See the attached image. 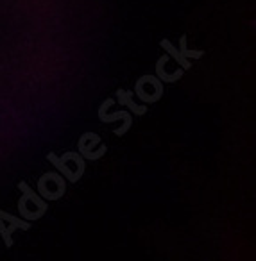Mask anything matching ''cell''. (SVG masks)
<instances>
[{
	"instance_id": "6da1fadb",
	"label": "cell",
	"mask_w": 256,
	"mask_h": 261,
	"mask_svg": "<svg viewBox=\"0 0 256 261\" xmlns=\"http://www.w3.org/2000/svg\"><path fill=\"white\" fill-rule=\"evenodd\" d=\"M16 188L20 190V199H18V213L20 218L27 222L40 220L49 210V202L45 199H41L38 195V192H34L26 181H20L16 185Z\"/></svg>"
},
{
	"instance_id": "7a4b0ae2",
	"label": "cell",
	"mask_w": 256,
	"mask_h": 261,
	"mask_svg": "<svg viewBox=\"0 0 256 261\" xmlns=\"http://www.w3.org/2000/svg\"><path fill=\"white\" fill-rule=\"evenodd\" d=\"M163 83L156 75L151 73H145V75L138 77L136 83H134V97L140 102H144L145 106L156 104L163 98Z\"/></svg>"
},
{
	"instance_id": "3957f363",
	"label": "cell",
	"mask_w": 256,
	"mask_h": 261,
	"mask_svg": "<svg viewBox=\"0 0 256 261\" xmlns=\"http://www.w3.org/2000/svg\"><path fill=\"white\" fill-rule=\"evenodd\" d=\"M66 192V181L59 172H47L38 179V195L41 199L59 200Z\"/></svg>"
},
{
	"instance_id": "277c9868",
	"label": "cell",
	"mask_w": 256,
	"mask_h": 261,
	"mask_svg": "<svg viewBox=\"0 0 256 261\" xmlns=\"http://www.w3.org/2000/svg\"><path fill=\"white\" fill-rule=\"evenodd\" d=\"M115 104V98H106L104 102H102L101 106H99V111H97V116L99 120H101L102 123H113V122H122V125L119 127V129H115L113 133H115V136H124L127 133V130L133 127V115H131L127 109H124V111H117V113H111L109 115L108 109L111 108V106Z\"/></svg>"
},
{
	"instance_id": "5b68a950",
	"label": "cell",
	"mask_w": 256,
	"mask_h": 261,
	"mask_svg": "<svg viewBox=\"0 0 256 261\" xmlns=\"http://www.w3.org/2000/svg\"><path fill=\"white\" fill-rule=\"evenodd\" d=\"M77 152L84 158V160L97 161L102 156H106L108 152V147L102 143L101 136L97 133H84L81 135L79 142H77Z\"/></svg>"
},
{
	"instance_id": "8992f818",
	"label": "cell",
	"mask_w": 256,
	"mask_h": 261,
	"mask_svg": "<svg viewBox=\"0 0 256 261\" xmlns=\"http://www.w3.org/2000/svg\"><path fill=\"white\" fill-rule=\"evenodd\" d=\"M33 227L31 222L24 220L20 217H15V215L8 213V211L0 210V236L4 240L6 247L11 249L13 247V232L22 229V231H29Z\"/></svg>"
},
{
	"instance_id": "52a82bcc",
	"label": "cell",
	"mask_w": 256,
	"mask_h": 261,
	"mask_svg": "<svg viewBox=\"0 0 256 261\" xmlns=\"http://www.w3.org/2000/svg\"><path fill=\"white\" fill-rule=\"evenodd\" d=\"M115 100L119 102L120 106H124L131 115L144 116L145 113H147V106L134 102V91L133 90H124V88H119V90L115 91Z\"/></svg>"
},
{
	"instance_id": "ba28073f",
	"label": "cell",
	"mask_w": 256,
	"mask_h": 261,
	"mask_svg": "<svg viewBox=\"0 0 256 261\" xmlns=\"http://www.w3.org/2000/svg\"><path fill=\"white\" fill-rule=\"evenodd\" d=\"M169 61H170L169 56L163 54V56H159L158 61H156V65H154V75L158 77V79L161 81L163 84L177 83V81H179L181 77L184 75V70H181V68L174 70V72H169V70H167V65H169Z\"/></svg>"
},
{
	"instance_id": "9c48e42d",
	"label": "cell",
	"mask_w": 256,
	"mask_h": 261,
	"mask_svg": "<svg viewBox=\"0 0 256 261\" xmlns=\"http://www.w3.org/2000/svg\"><path fill=\"white\" fill-rule=\"evenodd\" d=\"M59 160L66 165L70 172L76 175V179L79 181L83 177L84 170H86V163H84V158L79 152H65L63 156H59Z\"/></svg>"
},
{
	"instance_id": "30bf717a",
	"label": "cell",
	"mask_w": 256,
	"mask_h": 261,
	"mask_svg": "<svg viewBox=\"0 0 256 261\" xmlns=\"http://www.w3.org/2000/svg\"><path fill=\"white\" fill-rule=\"evenodd\" d=\"M159 47H161L163 50L167 52V56H169L170 59H174V61H176L177 65H179L181 70H190L192 68V61H187V59L181 58V54H179V50H177V47L170 40L163 38V40L159 41Z\"/></svg>"
},
{
	"instance_id": "8fae6325",
	"label": "cell",
	"mask_w": 256,
	"mask_h": 261,
	"mask_svg": "<svg viewBox=\"0 0 256 261\" xmlns=\"http://www.w3.org/2000/svg\"><path fill=\"white\" fill-rule=\"evenodd\" d=\"M47 161L52 165V167L56 168V170L59 172V174L63 175V177H65V181H66V182H72V185H76V182H77L76 175H74L72 172H70L68 168H66V165L63 163L61 160H59L58 154H56V152H49V154H47Z\"/></svg>"
},
{
	"instance_id": "7c38bea8",
	"label": "cell",
	"mask_w": 256,
	"mask_h": 261,
	"mask_svg": "<svg viewBox=\"0 0 256 261\" xmlns=\"http://www.w3.org/2000/svg\"><path fill=\"white\" fill-rule=\"evenodd\" d=\"M188 38H187V34H183V36L179 38V54H181V58L183 59H187V61H194V59H201V58H204V54L206 52L204 50H194V48H188Z\"/></svg>"
}]
</instances>
